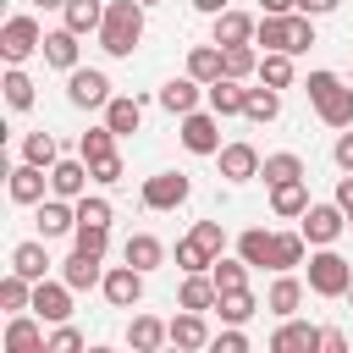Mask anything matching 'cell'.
<instances>
[{"mask_svg": "<svg viewBox=\"0 0 353 353\" xmlns=\"http://www.w3.org/2000/svg\"><path fill=\"white\" fill-rule=\"evenodd\" d=\"M143 39V0H110L105 6V22H99V50L127 61Z\"/></svg>", "mask_w": 353, "mask_h": 353, "instance_id": "6da1fadb", "label": "cell"}, {"mask_svg": "<svg viewBox=\"0 0 353 353\" xmlns=\"http://www.w3.org/2000/svg\"><path fill=\"white\" fill-rule=\"evenodd\" d=\"M254 44H265V50H287V55H303V50L314 44V17H309V11H281V17L259 11Z\"/></svg>", "mask_w": 353, "mask_h": 353, "instance_id": "7a4b0ae2", "label": "cell"}, {"mask_svg": "<svg viewBox=\"0 0 353 353\" xmlns=\"http://www.w3.org/2000/svg\"><path fill=\"white\" fill-rule=\"evenodd\" d=\"M303 94H309V105H314V116L325 127H336V132L353 127V83H342L336 72H309Z\"/></svg>", "mask_w": 353, "mask_h": 353, "instance_id": "3957f363", "label": "cell"}, {"mask_svg": "<svg viewBox=\"0 0 353 353\" xmlns=\"http://www.w3.org/2000/svg\"><path fill=\"white\" fill-rule=\"evenodd\" d=\"M226 254V226L221 221H193L188 237H176V265L182 270H210Z\"/></svg>", "mask_w": 353, "mask_h": 353, "instance_id": "277c9868", "label": "cell"}, {"mask_svg": "<svg viewBox=\"0 0 353 353\" xmlns=\"http://www.w3.org/2000/svg\"><path fill=\"white\" fill-rule=\"evenodd\" d=\"M347 287H353V265L336 248H314L309 254V292L314 298H347Z\"/></svg>", "mask_w": 353, "mask_h": 353, "instance_id": "5b68a950", "label": "cell"}, {"mask_svg": "<svg viewBox=\"0 0 353 353\" xmlns=\"http://www.w3.org/2000/svg\"><path fill=\"white\" fill-rule=\"evenodd\" d=\"M33 50H44V28H39L28 11L6 17V22H0V55H6V66H22Z\"/></svg>", "mask_w": 353, "mask_h": 353, "instance_id": "8992f818", "label": "cell"}, {"mask_svg": "<svg viewBox=\"0 0 353 353\" xmlns=\"http://www.w3.org/2000/svg\"><path fill=\"white\" fill-rule=\"evenodd\" d=\"M66 105L72 110H105L110 105V77L99 66H72L66 72Z\"/></svg>", "mask_w": 353, "mask_h": 353, "instance_id": "52a82bcc", "label": "cell"}, {"mask_svg": "<svg viewBox=\"0 0 353 353\" xmlns=\"http://www.w3.org/2000/svg\"><path fill=\"white\" fill-rule=\"evenodd\" d=\"M298 232L309 237V248H331L342 232H347V210L342 204H309L298 215Z\"/></svg>", "mask_w": 353, "mask_h": 353, "instance_id": "ba28073f", "label": "cell"}, {"mask_svg": "<svg viewBox=\"0 0 353 353\" xmlns=\"http://www.w3.org/2000/svg\"><path fill=\"white\" fill-rule=\"evenodd\" d=\"M176 138H182L188 154H221V116L215 110H188Z\"/></svg>", "mask_w": 353, "mask_h": 353, "instance_id": "9c48e42d", "label": "cell"}, {"mask_svg": "<svg viewBox=\"0 0 353 353\" xmlns=\"http://www.w3.org/2000/svg\"><path fill=\"white\" fill-rule=\"evenodd\" d=\"M188 199H193V176L182 171H160L143 182V210H182Z\"/></svg>", "mask_w": 353, "mask_h": 353, "instance_id": "30bf717a", "label": "cell"}, {"mask_svg": "<svg viewBox=\"0 0 353 353\" xmlns=\"http://www.w3.org/2000/svg\"><path fill=\"white\" fill-rule=\"evenodd\" d=\"M99 292H105V303H110V309H138V298H143V270L121 259V265H110V270H105Z\"/></svg>", "mask_w": 353, "mask_h": 353, "instance_id": "8fae6325", "label": "cell"}, {"mask_svg": "<svg viewBox=\"0 0 353 353\" xmlns=\"http://www.w3.org/2000/svg\"><path fill=\"white\" fill-rule=\"evenodd\" d=\"M0 347H6V353H50V336H44V320H39L33 309H22V314H11V320H6V336H0Z\"/></svg>", "mask_w": 353, "mask_h": 353, "instance_id": "7c38bea8", "label": "cell"}, {"mask_svg": "<svg viewBox=\"0 0 353 353\" xmlns=\"http://www.w3.org/2000/svg\"><path fill=\"white\" fill-rule=\"evenodd\" d=\"M33 314L44 320V325H61V320H72V287H66V276L61 281H33Z\"/></svg>", "mask_w": 353, "mask_h": 353, "instance_id": "4fadbf2b", "label": "cell"}, {"mask_svg": "<svg viewBox=\"0 0 353 353\" xmlns=\"http://www.w3.org/2000/svg\"><path fill=\"white\" fill-rule=\"evenodd\" d=\"M77 232V199H39V237H72Z\"/></svg>", "mask_w": 353, "mask_h": 353, "instance_id": "5bb4252c", "label": "cell"}, {"mask_svg": "<svg viewBox=\"0 0 353 353\" xmlns=\"http://www.w3.org/2000/svg\"><path fill=\"white\" fill-rule=\"evenodd\" d=\"M215 160H221V176H226V182H254V176H259V165H265V160H259V149H254V143H243V138H237V143H221V154H215Z\"/></svg>", "mask_w": 353, "mask_h": 353, "instance_id": "9a60e30c", "label": "cell"}, {"mask_svg": "<svg viewBox=\"0 0 353 353\" xmlns=\"http://www.w3.org/2000/svg\"><path fill=\"white\" fill-rule=\"evenodd\" d=\"M44 188H50V171H44V165H33V160L11 165V176H6L11 204H39V199H44Z\"/></svg>", "mask_w": 353, "mask_h": 353, "instance_id": "2e32d148", "label": "cell"}, {"mask_svg": "<svg viewBox=\"0 0 353 353\" xmlns=\"http://www.w3.org/2000/svg\"><path fill=\"white\" fill-rule=\"evenodd\" d=\"M270 353H320V325H309V320H281L276 325V336H270Z\"/></svg>", "mask_w": 353, "mask_h": 353, "instance_id": "e0dca14e", "label": "cell"}, {"mask_svg": "<svg viewBox=\"0 0 353 353\" xmlns=\"http://www.w3.org/2000/svg\"><path fill=\"white\" fill-rule=\"evenodd\" d=\"M88 182H94V171H88V160L77 154V160H55L50 165V193H61V199H83L88 193Z\"/></svg>", "mask_w": 353, "mask_h": 353, "instance_id": "ac0fdd59", "label": "cell"}, {"mask_svg": "<svg viewBox=\"0 0 353 353\" xmlns=\"http://www.w3.org/2000/svg\"><path fill=\"white\" fill-rule=\"evenodd\" d=\"M61 276H66V287H72V292H88V287H99V281H105V259H99V254L72 248V254L61 259Z\"/></svg>", "mask_w": 353, "mask_h": 353, "instance_id": "d6986e66", "label": "cell"}, {"mask_svg": "<svg viewBox=\"0 0 353 353\" xmlns=\"http://www.w3.org/2000/svg\"><path fill=\"white\" fill-rule=\"evenodd\" d=\"M210 22H215V28H210V39H215L221 50H226V44H254V28H259V22H254L248 11H237V6H226V11H221V17H210Z\"/></svg>", "mask_w": 353, "mask_h": 353, "instance_id": "ffe728a7", "label": "cell"}, {"mask_svg": "<svg viewBox=\"0 0 353 353\" xmlns=\"http://www.w3.org/2000/svg\"><path fill=\"white\" fill-rule=\"evenodd\" d=\"M298 303H303V281H298L292 270H276V281H270V292H265V309H270L276 320H292Z\"/></svg>", "mask_w": 353, "mask_h": 353, "instance_id": "44dd1931", "label": "cell"}, {"mask_svg": "<svg viewBox=\"0 0 353 353\" xmlns=\"http://www.w3.org/2000/svg\"><path fill=\"white\" fill-rule=\"evenodd\" d=\"M121 259H127V265H138V270L149 276V270H160V265H165V243H160L154 232H132V237L121 243Z\"/></svg>", "mask_w": 353, "mask_h": 353, "instance_id": "7402d4cb", "label": "cell"}, {"mask_svg": "<svg viewBox=\"0 0 353 353\" xmlns=\"http://www.w3.org/2000/svg\"><path fill=\"white\" fill-rule=\"evenodd\" d=\"M171 347H182V353H199V347H210L204 309H182V314L171 320Z\"/></svg>", "mask_w": 353, "mask_h": 353, "instance_id": "603a6c76", "label": "cell"}, {"mask_svg": "<svg viewBox=\"0 0 353 353\" xmlns=\"http://www.w3.org/2000/svg\"><path fill=\"white\" fill-rule=\"evenodd\" d=\"M77 39H83V33H72L66 22H61L55 33H44V66H55V72H72V66H77V50H83Z\"/></svg>", "mask_w": 353, "mask_h": 353, "instance_id": "cb8c5ba5", "label": "cell"}, {"mask_svg": "<svg viewBox=\"0 0 353 353\" xmlns=\"http://www.w3.org/2000/svg\"><path fill=\"white\" fill-rule=\"evenodd\" d=\"M105 127H110L116 138H132V132L143 127V105H138L132 94H110V105H105Z\"/></svg>", "mask_w": 353, "mask_h": 353, "instance_id": "d4e9b609", "label": "cell"}, {"mask_svg": "<svg viewBox=\"0 0 353 353\" xmlns=\"http://www.w3.org/2000/svg\"><path fill=\"white\" fill-rule=\"evenodd\" d=\"M50 237H28V243H17L11 248V270H22L28 281H44L50 276V248H44Z\"/></svg>", "mask_w": 353, "mask_h": 353, "instance_id": "484cf974", "label": "cell"}, {"mask_svg": "<svg viewBox=\"0 0 353 353\" xmlns=\"http://www.w3.org/2000/svg\"><path fill=\"white\" fill-rule=\"evenodd\" d=\"M160 342H171V320L132 314V325H127V347H132V353H154Z\"/></svg>", "mask_w": 353, "mask_h": 353, "instance_id": "4316f807", "label": "cell"}, {"mask_svg": "<svg viewBox=\"0 0 353 353\" xmlns=\"http://www.w3.org/2000/svg\"><path fill=\"white\" fill-rule=\"evenodd\" d=\"M188 77H199V83H215V77H226V50L210 39V44H193L188 50Z\"/></svg>", "mask_w": 353, "mask_h": 353, "instance_id": "83f0119b", "label": "cell"}, {"mask_svg": "<svg viewBox=\"0 0 353 353\" xmlns=\"http://www.w3.org/2000/svg\"><path fill=\"white\" fill-rule=\"evenodd\" d=\"M199 99H204V83H199V77H171V83L160 88V105H165L171 116H188V110H199Z\"/></svg>", "mask_w": 353, "mask_h": 353, "instance_id": "f1b7e54d", "label": "cell"}, {"mask_svg": "<svg viewBox=\"0 0 353 353\" xmlns=\"http://www.w3.org/2000/svg\"><path fill=\"white\" fill-rule=\"evenodd\" d=\"M204 99H210V110H215V116H243L248 88H243L237 77H215V83H204Z\"/></svg>", "mask_w": 353, "mask_h": 353, "instance_id": "f546056e", "label": "cell"}, {"mask_svg": "<svg viewBox=\"0 0 353 353\" xmlns=\"http://www.w3.org/2000/svg\"><path fill=\"white\" fill-rule=\"evenodd\" d=\"M309 210V182L298 176V182H276L270 188V215H281V221H298Z\"/></svg>", "mask_w": 353, "mask_h": 353, "instance_id": "4dcf8cb0", "label": "cell"}, {"mask_svg": "<svg viewBox=\"0 0 353 353\" xmlns=\"http://www.w3.org/2000/svg\"><path fill=\"white\" fill-rule=\"evenodd\" d=\"M237 254H243L254 270H270V265H276V232H265V226H248V232L237 237Z\"/></svg>", "mask_w": 353, "mask_h": 353, "instance_id": "1f68e13d", "label": "cell"}, {"mask_svg": "<svg viewBox=\"0 0 353 353\" xmlns=\"http://www.w3.org/2000/svg\"><path fill=\"white\" fill-rule=\"evenodd\" d=\"M276 116H281V88H270V83L248 88V99H243V121L265 127V121H276Z\"/></svg>", "mask_w": 353, "mask_h": 353, "instance_id": "d6a6232c", "label": "cell"}, {"mask_svg": "<svg viewBox=\"0 0 353 353\" xmlns=\"http://www.w3.org/2000/svg\"><path fill=\"white\" fill-rule=\"evenodd\" d=\"M105 6L110 0H66V11H61V22L72 28V33H99V22H105Z\"/></svg>", "mask_w": 353, "mask_h": 353, "instance_id": "836d02e7", "label": "cell"}, {"mask_svg": "<svg viewBox=\"0 0 353 353\" xmlns=\"http://www.w3.org/2000/svg\"><path fill=\"white\" fill-rule=\"evenodd\" d=\"M254 309H259V298H254L248 287H232V292H221V298H215V314H221L226 325H248V320H254Z\"/></svg>", "mask_w": 353, "mask_h": 353, "instance_id": "e575fe53", "label": "cell"}, {"mask_svg": "<svg viewBox=\"0 0 353 353\" xmlns=\"http://www.w3.org/2000/svg\"><path fill=\"white\" fill-rule=\"evenodd\" d=\"M0 309H6V314L33 309V281H28L22 270H6V276H0Z\"/></svg>", "mask_w": 353, "mask_h": 353, "instance_id": "d590c367", "label": "cell"}, {"mask_svg": "<svg viewBox=\"0 0 353 353\" xmlns=\"http://www.w3.org/2000/svg\"><path fill=\"white\" fill-rule=\"evenodd\" d=\"M259 176H265V188H276V182H298V176H303V160H298L292 149H281V154H265Z\"/></svg>", "mask_w": 353, "mask_h": 353, "instance_id": "8d00e7d4", "label": "cell"}, {"mask_svg": "<svg viewBox=\"0 0 353 353\" xmlns=\"http://www.w3.org/2000/svg\"><path fill=\"white\" fill-rule=\"evenodd\" d=\"M309 259V237L303 232H276V265L270 270H298Z\"/></svg>", "mask_w": 353, "mask_h": 353, "instance_id": "74e56055", "label": "cell"}, {"mask_svg": "<svg viewBox=\"0 0 353 353\" xmlns=\"http://www.w3.org/2000/svg\"><path fill=\"white\" fill-rule=\"evenodd\" d=\"M259 83L292 88V55H287V50H265V55H259Z\"/></svg>", "mask_w": 353, "mask_h": 353, "instance_id": "f35d334b", "label": "cell"}, {"mask_svg": "<svg viewBox=\"0 0 353 353\" xmlns=\"http://www.w3.org/2000/svg\"><path fill=\"white\" fill-rule=\"evenodd\" d=\"M248 270H254V265H248L243 254H232V259L221 254V259L210 265V276H215V287H221V292H232V287H248Z\"/></svg>", "mask_w": 353, "mask_h": 353, "instance_id": "ab89813d", "label": "cell"}, {"mask_svg": "<svg viewBox=\"0 0 353 353\" xmlns=\"http://www.w3.org/2000/svg\"><path fill=\"white\" fill-rule=\"evenodd\" d=\"M226 77H237V83L259 77V50L254 44H226Z\"/></svg>", "mask_w": 353, "mask_h": 353, "instance_id": "60d3db41", "label": "cell"}, {"mask_svg": "<svg viewBox=\"0 0 353 353\" xmlns=\"http://www.w3.org/2000/svg\"><path fill=\"white\" fill-rule=\"evenodd\" d=\"M0 88H6V105H11V110H28V105H33V77H28L22 66H6V83H0Z\"/></svg>", "mask_w": 353, "mask_h": 353, "instance_id": "b9f144b4", "label": "cell"}, {"mask_svg": "<svg viewBox=\"0 0 353 353\" xmlns=\"http://www.w3.org/2000/svg\"><path fill=\"white\" fill-rule=\"evenodd\" d=\"M77 154H83V160H105V154H116V132H110L105 121L88 127V132L77 138Z\"/></svg>", "mask_w": 353, "mask_h": 353, "instance_id": "7bdbcfd3", "label": "cell"}, {"mask_svg": "<svg viewBox=\"0 0 353 353\" xmlns=\"http://www.w3.org/2000/svg\"><path fill=\"white\" fill-rule=\"evenodd\" d=\"M22 160H33V165H44V171H50V165L61 160V149H55V138H50V132H28V138H22Z\"/></svg>", "mask_w": 353, "mask_h": 353, "instance_id": "ee69618b", "label": "cell"}, {"mask_svg": "<svg viewBox=\"0 0 353 353\" xmlns=\"http://www.w3.org/2000/svg\"><path fill=\"white\" fill-rule=\"evenodd\" d=\"M72 248H83V254H99V259H105V248H110V226H88V221H77Z\"/></svg>", "mask_w": 353, "mask_h": 353, "instance_id": "f6af8a7d", "label": "cell"}, {"mask_svg": "<svg viewBox=\"0 0 353 353\" xmlns=\"http://www.w3.org/2000/svg\"><path fill=\"white\" fill-rule=\"evenodd\" d=\"M77 221H88V226H110V199H99V193L88 199V193H83V199H77Z\"/></svg>", "mask_w": 353, "mask_h": 353, "instance_id": "bcb514c9", "label": "cell"}, {"mask_svg": "<svg viewBox=\"0 0 353 353\" xmlns=\"http://www.w3.org/2000/svg\"><path fill=\"white\" fill-rule=\"evenodd\" d=\"M210 347H215V353H248V331H243V325H226V331L210 336Z\"/></svg>", "mask_w": 353, "mask_h": 353, "instance_id": "7dc6e473", "label": "cell"}, {"mask_svg": "<svg viewBox=\"0 0 353 353\" xmlns=\"http://www.w3.org/2000/svg\"><path fill=\"white\" fill-rule=\"evenodd\" d=\"M88 171H94V182H99V188H110V182H121V171H127V165H121V154H105V160H88Z\"/></svg>", "mask_w": 353, "mask_h": 353, "instance_id": "c3c4849f", "label": "cell"}, {"mask_svg": "<svg viewBox=\"0 0 353 353\" xmlns=\"http://www.w3.org/2000/svg\"><path fill=\"white\" fill-rule=\"evenodd\" d=\"M50 353H83V331H72L66 320L50 331Z\"/></svg>", "mask_w": 353, "mask_h": 353, "instance_id": "681fc988", "label": "cell"}, {"mask_svg": "<svg viewBox=\"0 0 353 353\" xmlns=\"http://www.w3.org/2000/svg\"><path fill=\"white\" fill-rule=\"evenodd\" d=\"M331 160H336V171H353V132H347V127L336 132V143H331Z\"/></svg>", "mask_w": 353, "mask_h": 353, "instance_id": "f907efd6", "label": "cell"}, {"mask_svg": "<svg viewBox=\"0 0 353 353\" xmlns=\"http://www.w3.org/2000/svg\"><path fill=\"white\" fill-rule=\"evenodd\" d=\"M320 353H347V336H342L336 325H325V331H320Z\"/></svg>", "mask_w": 353, "mask_h": 353, "instance_id": "816d5d0a", "label": "cell"}, {"mask_svg": "<svg viewBox=\"0 0 353 353\" xmlns=\"http://www.w3.org/2000/svg\"><path fill=\"white\" fill-rule=\"evenodd\" d=\"M336 204L353 215V171H342V176H336Z\"/></svg>", "mask_w": 353, "mask_h": 353, "instance_id": "f5cc1de1", "label": "cell"}, {"mask_svg": "<svg viewBox=\"0 0 353 353\" xmlns=\"http://www.w3.org/2000/svg\"><path fill=\"white\" fill-rule=\"evenodd\" d=\"M342 0H298V11H309V17H331Z\"/></svg>", "mask_w": 353, "mask_h": 353, "instance_id": "db71d44e", "label": "cell"}, {"mask_svg": "<svg viewBox=\"0 0 353 353\" xmlns=\"http://www.w3.org/2000/svg\"><path fill=\"white\" fill-rule=\"evenodd\" d=\"M259 11H270V17H281V11H298V0H259Z\"/></svg>", "mask_w": 353, "mask_h": 353, "instance_id": "11a10c76", "label": "cell"}, {"mask_svg": "<svg viewBox=\"0 0 353 353\" xmlns=\"http://www.w3.org/2000/svg\"><path fill=\"white\" fill-rule=\"evenodd\" d=\"M232 0H193V11H204V17H221Z\"/></svg>", "mask_w": 353, "mask_h": 353, "instance_id": "9f6ffc18", "label": "cell"}, {"mask_svg": "<svg viewBox=\"0 0 353 353\" xmlns=\"http://www.w3.org/2000/svg\"><path fill=\"white\" fill-rule=\"evenodd\" d=\"M39 11H66V0H33Z\"/></svg>", "mask_w": 353, "mask_h": 353, "instance_id": "6f0895ef", "label": "cell"}, {"mask_svg": "<svg viewBox=\"0 0 353 353\" xmlns=\"http://www.w3.org/2000/svg\"><path fill=\"white\" fill-rule=\"evenodd\" d=\"M347 309H353V287H347Z\"/></svg>", "mask_w": 353, "mask_h": 353, "instance_id": "680465c9", "label": "cell"}, {"mask_svg": "<svg viewBox=\"0 0 353 353\" xmlns=\"http://www.w3.org/2000/svg\"><path fill=\"white\" fill-rule=\"evenodd\" d=\"M143 6H160V0H143Z\"/></svg>", "mask_w": 353, "mask_h": 353, "instance_id": "91938a15", "label": "cell"}, {"mask_svg": "<svg viewBox=\"0 0 353 353\" xmlns=\"http://www.w3.org/2000/svg\"><path fill=\"white\" fill-rule=\"evenodd\" d=\"M347 226H353V215H347Z\"/></svg>", "mask_w": 353, "mask_h": 353, "instance_id": "94428289", "label": "cell"}, {"mask_svg": "<svg viewBox=\"0 0 353 353\" xmlns=\"http://www.w3.org/2000/svg\"><path fill=\"white\" fill-rule=\"evenodd\" d=\"M347 83H353V77H347Z\"/></svg>", "mask_w": 353, "mask_h": 353, "instance_id": "6125c7cd", "label": "cell"}]
</instances>
